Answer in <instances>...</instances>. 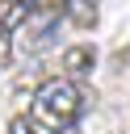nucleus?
I'll return each mask as SVG.
<instances>
[{
  "label": "nucleus",
  "mask_w": 130,
  "mask_h": 134,
  "mask_svg": "<svg viewBox=\"0 0 130 134\" xmlns=\"http://www.w3.org/2000/svg\"><path fill=\"white\" fill-rule=\"evenodd\" d=\"M29 113H34V126L63 134V130H71V126L80 121V113H84V92H80L75 80L50 75V80H42V84L34 88Z\"/></svg>",
  "instance_id": "1"
},
{
  "label": "nucleus",
  "mask_w": 130,
  "mask_h": 134,
  "mask_svg": "<svg viewBox=\"0 0 130 134\" xmlns=\"http://www.w3.org/2000/svg\"><path fill=\"white\" fill-rule=\"evenodd\" d=\"M59 17H63V4H38V8L29 13V21L17 29V34H21V42H25V50H42V46L50 42V34H55Z\"/></svg>",
  "instance_id": "2"
},
{
  "label": "nucleus",
  "mask_w": 130,
  "mask_h": 134,
  "mask_svg": "<svg viewBox=\"0 0 130 134\" xmlns=\"http://www.w3.org/2000/svg\"><path fill=\"white\" fill-rule=\"evenodd\" d=\"M34 8H38V0H0V67L8 63L13 38H17V29L29 21Z\"/></svg>",
  "instance_id": "3"
},
{
  "label": "nucleus",
  "mask_w": 130,
  "mask_h": 134,
  "mask_svg": "<svg viewBox=\"0 0 130 134\" xmlns=\"http://www.w3.org/2000/svg\"><path fill=\"white\" fill-rule=\"evenodd\" d=\"M59 67H63L67 80H88L92 67H96V50L92 46H67L63 59H59Z\"/></svg>",
  "instance_id": "4"
},
{
  "label": "nucleus",
  "mask_w": 130,
  "mask_h": 134,
  "mask_svg": "<svg viewBox=\"0 0 130 134\" xmlns=\"http://www.w3.org/2000/svg\"><path fill=\"white\" fill-rule=\"evenodd\" d=\"M63 4V17L80 29H92L96 25V0H59Z\"/></svg>",
  "instance_id": "5"
},
{
  "label": "nucleus",
  "mask_w": 130,
  "mask_h": 134,
  "mask_svg": "<svg viewBox=\"0 0 130 134\" xmlns=\"http://www.w3.org/2000/svg\"><path fill=\"white\" fill-rule=\"evenodd\" d=\"M8 134H38V126H34V117H13Z\"/></svg>",
  "instance_id": "6"
}]
</instances>
